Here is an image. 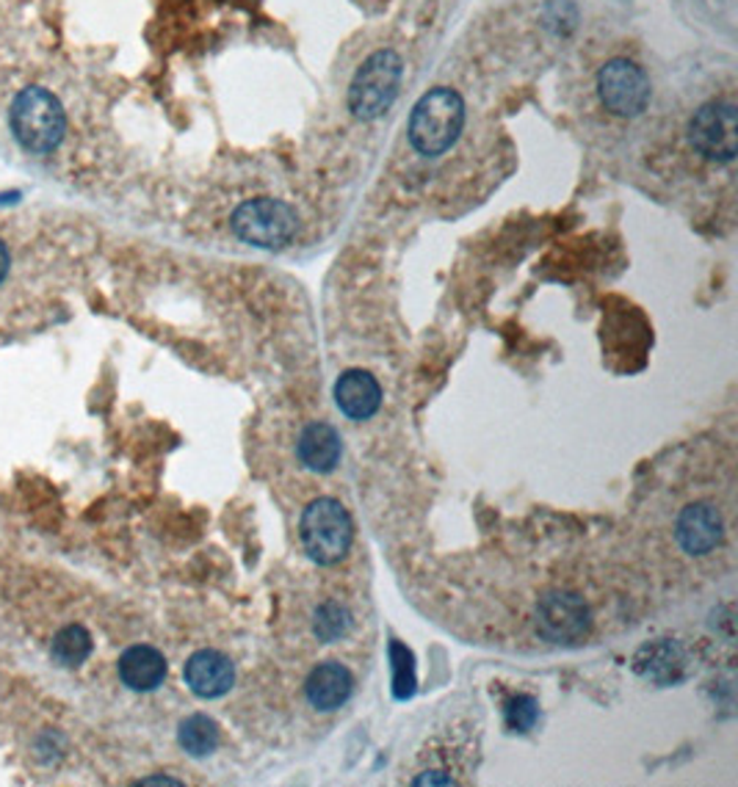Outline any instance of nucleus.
Wrapping results in <instances>:
<instances>
[{"mask_svg":"<svg viewBox=\"0 0 738 787\" xmlns=\"http://www.w3.org/2000/svg\"><path fill=\"white\" fill-rule=\"evenodd\" d=\"M465 128V100L449 86L426 92L410 114V145L423 158H437L456 145Z\"/></svg>","mask_w":738,"mask_h":787,"instance_id":"obj_1","label":"nucleus"},{"mask_svg":"<svg viewBox=\"0 0 738 787\" xmlns=\"http://www.w3.org/2000/svg\"><path fill=\"white\" fill-rule=\"evenodd\" d=\"M12 134L20 141V147L34 156H48L59 150L67 134V117L53 92L42 86H29L20 92L12 103Z\"/></svg>","mask_w":738,"mask_h":787,"instance_id":"obj_2","label":"nucleus"},{"mask_svg":"<svg viewBox=\"0 0 738 787\" xmlns=\"http://www.w3.org/2000/svg\"><path fill=\"white\" fill-rule=\"evenodd\" d=\"M401 75H404V62L399 53L390 47L371 53L349 86V111L355 114V119L373 123L384 117L399 97Z\"/></svg>","mask_w":738,"mask_h":787,"instance_id":"obj_3","label":"nucleus"},{"mask_svg":"<svg viewBox=\"0 0 738 787\" xmlns=\"http://www.w3.org/2000/svg\"><path fill=\"white\" fill-rule=\"evenodd\" d=\"M302 544L316 564L333 566L346 559L355 539V522L340 500L318 498L302 514Z\"/></svg>","mask_w":738,"mask_h":787,"instance_id":"obj_4","label":"nucleus"},{"mask_svg":"<svg viewBox=\"0 0 738 787\" xmlns=\"http://www.w3.org/2000/svg\"><path fill=\"white\" fill-rule=\"evenodd\" d=\"M230 227L244 244L261 246V249H283L296 235V213L283 200L261 196L250 200L233 213Z\"/></svg>","mask_w":738,"mask_h":787,"instance_id":"obj_5","label":"nucleus"},{"mask_svg":"<svg viewBox=\"0 0 738 787\" xmlns=\"http://www.w3.org/2000/svg\"><path fill=\"white\" fill-rule=\"evenodd\" d=\"M688 141L708 161L730 163L738 152L736 106L727 100L705 103L688 123Z\"/></svg>","mask_w":738,"mask_h":787,"instance_id":"obj_6","label":"nucleus"},{"mask_svg":"<svg viewBox=\"0 0 738 787\" xmlns=\"http://www.w3.org/2000/svg\"><path fill=\"white\" fill-rule=\"evenodd\" d=\"M598 95L605 111L631 119L647 108L650 81L639 64L628 59H611L598 73Z\"/></svg>","mask_w":738,"mask_h":787,"instance_id":"obj_7","label":"nucleus"},{"mask_svg":"<svg viewBox=\"0 0 738 787\" xmlns=\"http://www.w3.org/2000/svg\"><path fill=\"white\" fill-rule=\"evenodd\" d=\"M537 627L548 641L578 644L581 638H587L592 616L578 594L556 592L542 597V603L537 605Z\"/></svg>","mask_w":738,"mask_h":787,"instance_id":"obj_8","label":"nucleus"},{"mask_svg":"<svg viewBox=\"0 0 738 787\" xmlns=\"http://www.w3.org/2000/svg\"><path fill=\"white\" fill-rule=\"evenodd\" d=\"M186 685L200 699H219L235 685V666L219 649H200L186 660Z\"/></svg>","mask_w":738,"mask_h":787,"instance_id":"obj_9","label":"nucleus"},{"mask_svg":"<svg viewBox=\"0 0 738 787\" xmlns=\"http://www.w3.org/2000/svg\"><path fill=\"white\" fill-rule=\"evenodd\" d=\"M677 542L688 555H705L721 542V514L710 503L686 506L677 517Z\"/></svg>","mask_w":738,"mask_h":787,"instance_id":"obj_10","label":"nucleus"},{"mask_svg":"<svg viewBox=\"0 0 738 787\" xmlns=\"http://www.w3.org/2000/svg\"><path fill=\"white\" fill-rule=\"evenodd\" d=\"M335 404L349 421H371L382 406V387L368 371H346L335 382Z\"/></svg>","mask_w":738,"mask_h":787,"instance_id":"obj_11","label":"nucleus"},{"mask_svg":"<svg viewBox=\"0 0 738 787\" xmlns=\"http://www.w3.org/2000/svg\"><path fill=\"white\" fill-rule=\"evenodd\" d=\"M351 691H355V677L338 660L318 663L305 682L307 702L316 710H324V713L344 708L351 699Z\"/></svg>","mask_w":738,"mask_h":787,"instance_id":"obj_12","label":"nucleus"},{"mask_svg":"<svg viewBox=\"0 0 738 787\" xmlns=\"http://www.w3.org/2000/svg\"><path fill=\"white\" fill-rule=\"evenodd\" d=\"M167 658L161 649L150 647V644H136V647L125 649L119 658V680L130 691H156L167 680Z\"/></svg>","mask_w":738,"mask_h":787,"instance_id":"obj_13","label":"nucleus"},{"mask_svg":"<svg viewBox=\"0 0 738 787\" xmlns=\"http://www.w3.org/2000/svg\"><path fill=\"white\" fill-rule=\"evenodd\" d=\"M296 454H299V461L307 470L333 472L335 467H338L340 456H344L340 434L335 432L329 423H310V426L299 434Z\"/></svg>","mask_w":738,"mask_h":787,"instance_id":"obj_14","label":"nucleus"},{"mask_svg":"<svg viewBox=\"0 0 738 787\" xmlns=\"http://www.w3.org/2000/svg\"><path fill=\"white\" fill-rule=\"evenodd\" d=\"M178 741L191 757H208L219 746V724L205 713H194L183 719L178 730Z\"/></svg>","mask_w":738,"mask_h":787,"instance_id":"obj_15","label":"nucleus"},{"mask_svg":"<svg viewBox=\"0 0 738 787\" xmlns=\"http://www.w3.org/2000/svg\"><path fill=\"white\" fill-rule=\"evenodd\" d=\"M92 655V636L86 627L70 625L53 638V658L62 666H81Z\"/></svg>","mask_w":738,"mask_h":787,"instance_id":"obj_16","label":"nucleus"},{"mask_svg":"<svg viewBox=\"0 0 738 787\" xmlns=\"http://www.w3.org/2000/svg\"><path fill=\"white\" fill-rule=\"evenodd\" d=\"M351 614L349 608H344L340 603H324L321 608L316 610V619H313V632L318 636V641H340L344 636H349L351 630Z\"/></svg>","mask_w":738,"mask_h":787,"instance_id":"obj_17","label":"nucleus"},{"mask_svg":"<svg viewBox=\"0 0 738 787\" xmlns=\"http://www.w3.org/2000/svg\"><path fill=\"white\" fill-rule=\"evenodd\" d=\"M537 699L528 696V693H520V696H515L509 702V708H506V724H509V730L515 732H528L534 724H537Z\"/></svg>","mask_w":738,"mask_h":787,"instance_id":"obj_18","label":"nucleus"},{"mask_svg":"<svg viewBox=\"0 0 738 787\" xmlns=\"http://www.w3.org/2000/svg\"><path fill=\"white\" fill-rule=\"evenodd\" d=\"M9 268H12V252H9V246L0 241V283L7 279Z\"/></svg>","mask_w":738,"mask_h":787,"instance_id":"obj_19","label":"nucleus"},{"mask_svg":"<svg viewBox=\"0 0 738 787\" xmlns=\"http://www.w3.org/2000/svg\"><path fill=\"white\" fill-rule=\"evenodd\" d=\"M145 785H180L178 779H164V776H156V779H145Z\"/></svg>","mask_w":738,"mask_h":787,"instance_id":"obj_20","label":"nucleus"}]
</instances>
